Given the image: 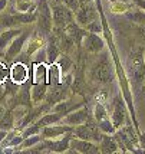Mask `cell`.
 Masks as SVG:
<instances>
[{
	"instance_id": "obj_1",
	"label": "cell",
	"mask_w": 145,
	"mask_h": 154,
	"mask_svg": "<svg viewBox=\"0 0 145 154\" xmlns=\"http://www.w3.org/2000/svg\"><path fill=\"white\" fill-rule=\"evenodd\" d=\"M36 25L39 33L43 36H50L53 30V22H52V9L47 0H39L36 3Z\"/></svg>"
},
{
	"instance_id": "obj_2",
	"label": "cell",
	"mask_w": 145,
	"mask_h": 154,
	"mask_svg": "<svg viewBox=\"0 0 145 154\" xmlns=\"http://www.w3.org/2000/svg\"><path fill=\"white\" fill-rule=\"evenodd\" d=\"M50 9H52V22L55 30L65 29L69 23L75 20V13L60 2H53L50 5Z\"/></svg>"
},
{
	"instance_id": "obj_3",
	"label": "cell",
	"mask_w": 145,
	"mask_h": 154,
	"mask_svg": "<svg viewBox=\"0 0 145 154\" xmlns=\"http://www.w3.org/2000/svg\"><path fill=\"white\" fill-rule=\"evenodd\" d=\"M72 135L76 137V138H82V140H88L92 141V143H96L98 144L101 138H102V133L98 127V122H95L92 118L88 117V120L80 124V125H76V127L72 128Z\"/></svg>"
},
{
	"instance_id": "obj_4",
	"label": "cell",
	"mask_w": 145,
	"mask_h": 154,
	"mask_svg": "<svg viewBox=\"0 0 145 154\" xmlns=\"http://www.w3.org/2000/svg\"><path fill=\"white\" fill-rule=\"evenodd\" d=\"M95 19H98V13H96V9L93 6V2H91V3H80L79 9L75 12V22L80 27L85 29L86 25L91 23Z\"/></svg>"
},
{
	"instance_id": "obj_5",
	"label": "cell",
	"mask_w": 145,
	"mask_h": 154,
	"mask_svg": "<svg viewBox=\"0 0 145 154\" xmlns=\"http://www.w3.org/2000/svg\"><path fill=\"white\" fill-rule=\"evenodd\" d=\"M29 36H30V33H29L27 30H23L19 36H16V38L12 40V43H10V45L7 46V49L5 51V55H6L7 60H13L14 58H17V56L22 54V51H23L25 43H26V40Z\"/></svg>"
},
{
	"instance_id": "obj_6",
	"label": "cell",
	"mask_w": 145,
	"mask_h": 154,
	"mask_svg": "<svg viewBox=\"0 0 145 154\" xmlns=\"http://www.w3.org/2000/svg\"><path fill=\"white\" fill-rule=\"evenodd\" d=\"M69 148H72L75 153H80V154H99V146L96 143L88 140H82V138H76L73 137L71 138L69 143Z\"/></svg>"
},
{
	"instance_id": "obj_7",
	"label": "cell",
	"mask_w": 145,
	"mask_h": 154,
	"mask_svg": "<svg viewBox=\"0 0 145 154\" xmlns=\"http://www.w3.org/2000/svg\"><path fill=\"white\" fill-rule=\"evenodd\" d=\"M36 20V10L35 12H26V13H17L7 16L6 19H3V25L10 27H17L20 25H30Z\"/></svg>"
},
{
	"instance_id": "obj_8",
	"label": "cell",
	"mask_w": 145,
	"mask_h": 154,
	"mask_svg": "<svg viewBox=\"0 0 145 154\" xmlns=\"http://www.w3.org/2000/svg\"><path fill=\"white\" fill-rule=\"evenodd\" d=\"M9 79H12L14 85H23L29 79V68L22 62H14L9 68Z\"/></svg>"
},
{
	"instance_id": "obj_9",
	"label": "cell",
	"mask_w": 145,
	"mask_h": 154,
	"mask_svg": "<svg viewBox=\"0 0 145 154\" xmlns=\"http://www.w3.org/2000/svg\"><path fill=\"white\" fill-rule=\"evenodd\" d=\"M88 117H89L88 115V108L82 105V107L76 108V109H73L71 112H68L66 115H63L60 122L66 124V125H71V127H76V125L83 124L88 120Z\"/></svg>"
},
{
	"instance_id": "obj_10",
	"label": "cell",
	"mask_w": 145,
	"mask_h": 154,
	"mask_svg": "<svg viewBox=\"0 0 145 154\" xmlns=\"http://www.w3.org/2000/svg\"><path fill=\"white\" fill-rule=\"evenodd\" d=\"M129 63H131V74L134 76V79L137 82H142V79L145 78V63L141 51H135L131 55Z\"/></svg>"
},
{
	"instance_id": "obj_11",
	"label": "cell",
	"mask_w": 145,
	"mask_h": 154,
	"mask_svg": "<svg viewBox=\"0 0 145 154\" xmlns=\"http://www.w3.org/2000/svg\"><path fill=\"white\" fill-rule=\"evenodd\" d=\"M82 46L85 48V51L91 52V54H99L105 48V42L98 33L88 32L82 39Z\"/></svg>"
},
{
	"instance_id": "obj_12",
	"label": "cell",
	"mask_w": 145,
	"mask_h": 154,
	"mask_svg": "<svg viewBox=\"0 0 145 154\" xmlns=\"http://www.w3.org/2000/svg\"><path fill=\"white\" fill-rule=\"evenodd\" d=\"M72 128L73 127L66 125V124H62V122H60L59 125L52 124V125H46V127L42 128L40 134H42V137H43L45 140H55V138L62 137V135L66 134V133H71V131H72Z\"/></svg>"
},
{
	"instance_id": "obj_13",
	"label": "cell",
	"mask_w": 145,
	"mask_h": 154,
	"mask_svg": "<svg viewBox=\"0 0 145 154\" xmlns=\"http://www.w3.org/2000/svg\"><path fill=\"white\" fill-rule=\"evenodd\" d=\"M72 138V131L63 134V137L55 138V140H46L47 151L49 153H65L69 150V143Z\"/></svg>"
},
{
	"instance_id": "obj_14",
	"label": "cell",
	"mask_w": 145,
	"mask_h": 154,
	"mask_svg": "<svg viewBox=\"0 0 145 154\" xmlns=\"http://www.w3.org/2000/svg\"><path fill=\"white\" fill-rule=\"evenodd\" d=\"M46 36H43L42 33H35V35H30L27 38L26 43H25V52H26L27 56H32L35 55L39 49L43 48V45H46Z\"/></svg>"
},
{
	"instance_id": "obj_15",
	"label": "cell",
	"mask_w": 145,
	"mask_h": 154,
	"mask_svg": "<svg viewBox=\"0 0 145 154\" xmlns=\"http://www.w3.org/2000/svg\"><path fill=\"white\" fill-rule=\"evenodd\" d=\"M92 79L96 82H108L111 81V66L106 60H101L92 69Z\"/></svg>"
},
{
	"instance_id": "obj_16",
	"label": "cell",
	"mask_w": 145,
	"mask_h": 154,
	"mask_svg": "<svg viewBox=\"0 0 145 154\" xmlns=\"http://www.w3.org/2000/svg\"><path fill=\"white\" fill-rule=\"evenodd\" d=\"M22 32H23V29H20V27H9L6 30H3L0 33V54H5V51L12 43V40L16 36H19Z\"/></svg>"
},
{
	"instance_id": "obj_17",
	"label": "cell",
	"mask_w": 145,
	"mask_h": 154,
	"mask_svg": "<svg viewBox=\"0 0 145 154\" xmlns=\"http://www.w3.org/2000/svg\"><path fill=\"white\" fill-rule=\"evenodd\" d=\"M65 32L72 38V40L75 42L76 46H82V39H83V36L86 35V30L83 27H80L79 25L73 20L72 23H69V25L65 27Z\"/></svg>"
},
{
	"instance_id": "obj_18",
	"label": "cell",
	"mask_w": 145,
	"mask_h": 154,
	"mask_svg": "<svg viewBox=\"0 0 145 154\" xmlns=\"http://www.w3.org/2000/svg\"><path fill=\"white\" fill-rule=\"evenodd\" d=\"M83 105V102H73L71 100H62L59 102H56L55 105L50 107V111L53 112H59L62 115H66L68 112H71L73 109H76V108H79Z\"/></svg>"
},
{
	"instance_id": "obj_19",
	"label": "cell",
	"mask_w": 145,
	"mask_h": 154,
	"mask_svg": "<svg viewBox=\"0 0 145 154\" xmlns=\"http://www.w3.org/2000/svg\"><path fill=\"white\" fill-rule=\"evenodd\" d=\"M33 84H47V63H35L32 68Z\"/></svg>"
},
{
	"instance_id": "obj_20",
	"label": "cell",
	"mask_w": 145,
	"mask_h": 154,
	"mask_svg": "<svg viewBox=\"0 0 145 154\" xmlns=\"http://www.w3.org/2000/svg\"><path fill=\"white\" fill-rule=\"evenodd\" d=\"M99 151L105 154H112L118 151V143L109 134H102V138L99 141Z\"/></svg>"
},
{
	"instance_id": "obj_21",
	"label": "cell",
	"mask_w": 145,
	"mask_h": 154,
	"mask_svg": "<svg viewBox=\"0 0 145 154\" xmlns=\"http://www.w3.org/2000/svg\"><path fill=\"white\" fill-rule=\"evenodd\" d=\"M47 92V84H33L32 89H30V101L33 104H40L46 98Z\"/></svg>"
},
{
	"instance_id": "obj_22",
	"label": "cell",
	"mask_w": 145,
	"mask_h": 154,
	"mask_svg": "<svg viewBox=\"0 0 145 154\" xmlns=\"http://www.w3.org/2000/svg\"><path fill=\"white\" fill-rule=\"evenodd\" d=\"M45 51H46V63L47 65L55 63L56 59L59 58V55L62 54V52H60V49H59V46H58V43H56V40L53 39V38L46 42Z\"/></svg>"
},
{
	"instance_id": "obj_23",
	"label": "cell",
	"mask_w": 145,
	"mask_h": 154,
	"mask_svg": "<svg viewBox=\"0 0 145 154\" xmlns=\"http://www.w3.org/2000/svg\"><path fill=\"white\" fill-rule=\"evenodd\" d=\"M62 78H63V72L60 71L58 63L47 65V85H58L62 82Z\"/></svg>"
},
{
	"instance_id": "obj_24",
	"label": "cell",
	"mask_w": 145,
	"mask_h": 154,
	"mask_svg": "<svg viewBox=\"0 0 145 154\" xmlns=\"http://www.w3.org/2000/svg\"><path fill=\"white\" fill-rule=\"evenodd\" d=\"M62 117H63V115L59 114V112H53V111H50V112H47V114L39 117V118L35 121V122H36L40 128H43V127H46V125L59 124L60 120H62Z\"/></svg>"
},
{
	"instance_id": "obj_25",
	"label": "cell",
	"mask_w": 145,
	"mask_h": 154,
	"mask_svg": "<svg viewBox=\"0 0 145 154\" xmlns=\"http://www.w3.org/2000/svg\"><path fill=\"white\" fill-rule=\"evenodd\" d=\"M62 30H63V33H60L59 39H58V46H59L60 52L69 54V52L73 49V46H75V42H73L72 38L65 32V29H62Z\"/></svg>"
},
{
	"instance_id": "obj_26",
	"label": "cell",
	"mask_w": 145,
	"mask_h": 154,
	"mask_svg": "<svg viewBox=\"0 0 145 154\" xmlns=\"http://www.w3.org/2000/svg\"><path fill=\"white\" fill-rule=\"evenodd\" d=\"M124 114H125V109L122 105V101L115 100V108H113V114H112V124L115 125V128L121 127V124L124 122Z\"/></svg>"
},
{
	"instance_id": "obj_27",
	"label": "cell",
	"mask_w": 145,
	"mask_h": 154,
	"mask_svg": "<svg viewBox=\"0 0 145 154\" xmlns=\"http://www.w3.org/2000/svg\"><path fill=\"white\" fill-rule=\"evenodd\" d=\"M55 63H58V66L60 68V71L63 72V75L68 74V72H71V69L73 68V60L72 58L69 56V54H62L59 55V58L56 59Z\"/></svg>"
},
{
	"instance_id": "obj_28",
	"label": "cell",
	"mask_w": 145,
	"mask_h": 154,
	"mask_svg": "<svg viewBox=\"0 0 145 154\" xmlns=\"http://www.w3.org/2000/svg\"><path fill=\"white\" fill-rule=\"evenodd\" d=\"M14 7H16V12H20V13L35 12L36 10V2L35 0H16Z\"/></svg>"
},
{
	"instance_id": "obj_29",
	"label": "cell",
	"mask_w": 145,
	"mask_h": 154,
	"mask_svg": "<svg viewBox=\"0 0 145 154\" xmlns=\"http://www.w3.org/2000/svg\"><path fill=\"white\" fill-rule=\"evenodd\" d=\"M14 128V117L12 111H6L3 117L0 118V130H5V131H10Z\"/></svg>"
},
{
	"instance_id": "obj_30",
	"label": "cell",
	"mask_w": 145,
	"mask_h": 154,
	"mask_svg": "<svg viewBox=\"0 0 145 154\" xmlns=\"http://www.w3.org/2000/svg\"><path fill=\"white\" fill-rule=\"evenodd\" d=\"M108 118V111L106 108L104 107L102 102H98L95 108H93V120L95 121H102V120H106Z\"/></svg>"
},
{
	"instance_id": "obj_31",
	"label": "cell",
	"mask_w": 145,
	"mask_h": 154,
	"mask_svg": "<svg viewBox=\"0 0 145 154\" xmlns=\"http://www.w3.org/2000/svg\"><path fill=\"white\" fill-rule=\"evenodd\" d=\"M98 127L101 130V133L102 134H113L115 133V125L112 124V121L109 120V118H106V120H102V121H98Z\"/></svg>"
},
{
	"instance_id": "obj_32",
	"label": "cell",
	"mask_w": 145,
	"mask_h": 154,
	"mask_svg": "<svg viewBox=\"0 0 145 154\" xmlns=\"http://www.w3.org/2000/svg\"><path fill=\"white\" fill-rule=\"evenodd\" d=\"M126 10H128V5L125 2H112L109 6L111 13H125Z\"/></svg>"
},
{
	"instance_id": "obj_33",
	"label": "cell",
	"mask_w": 145,
	"mask_h": 154,
	"mask_svg": "<svg viewBox=\"0 0 145 154\" xmlns=\"http://www.w3.org/2000/svg\"><path fill=\"white\" fill-rule=\"evenodd\" d=\"M85 30L86 32H91V33H101L102 32V25H101L99 19H95L91 23H88L85 26Z\"/></svg>"
},
{
	"instance_id": "obj_34",
	"label": "cell",
	"mask_w": 145,
	"mask_h": 154,
	"mask_svg": "<svg viewBox=\"0 0 145 154\" xmlns=\"http://www.w3.org/2000/svg\"><path fill=\"white\" fill-rule=\"evenodd\" d=\"M7 79H9V68L6 66V63L0 62V85H3Z\"/></svg>"
},
{
	"instance_id": "obj_35",
	"label": "cell",
	"mask_w": 145,
	"mask_h": 154,
	"mask_svg": "<svg viewBox=\"0 0 145 154\" xmlns=\"http://www.w3.org/2000/svg\"><path fill=\"white\" fill-rule=\"evenodd\" d=\"M128 17L137 23H141L145 26V13L144 12H137V13H128Z\"/></svg>"
},
{
	"instance_id": "obj_36",
	"label": "cell",
	"mask_w": 145,
	"mask_h": 154,
	"mask_svg": "<svg viewBox=\"0 0 145 154\" xmlns=\"http://www.w3.org/2000/svg\"><path fill=\"white\" fill-rule=\"evenodd\" d=\"M56 2H60V3H63L65 6H68L71 10H72L73 13L79 9V0H56Z\"/></svg>"
},
{
	"instance_id": "obj_37",
	"label": "cell",
	"mask_w": 145,
	"mask_h": 154,
	"mask_svg": "<svg viewBox=\"0 0 145 154\" xmlns=\"http://www.w3.org/2000/svg\"><path fill=\"white\" fill-rule=\"evenodd\" d=\"M36 56H35V63H40V62H43V63H46V51H45V48H42L39 49L38 52H36Z\"/></svg>"
},
{
	"instance_id": "obj_38",
	"label": "cell",
	"mask_w": 145,
	"mask_h": 154,
	"mask_svg": "<svg viewBox=\"0 0 145 154\" xmlns=\"http://www.w3.org/2000/svg\"><path fill=\"white\" fill-rule=\"evenodd\" d=\"M7 3H9V0H0V13H2L5 9H6Z\"/></svg>"
},
{
	"instance_id": "obj_39",
	"label": "cell",
	"mask_w": 145,
	"mask_h": 154,
	"mask_svg": "<svg viewBox=\"0 0 145 154\" xmlns=\"http://www.w3.org/2000/svg\"><path fill=\"white\" fill-rule=\"evenodd\" d=\"M9 131H5V130H0V144L5 141V138H6V135Z\"/></svg>"
},
{
	"instance_id": "obj_40",
	"label": "cell",
	"mask_w": 145,
	"mask_h": 154,
	"mask_svg": "<svg viewBox=\"0 0 145 154\" xmlns=\"http://www.w3.org/2000/svg\"><path fill=\"white\" fill-rule=\"evenodd\" d=\"M137 5H138L141 9H144L145 10V0H137Z\"/></svg>"
},
{
	"instance_id": "obj_41",
	"label": "cell",
	"mask_w": 145,
	"mask_h": 154,
	"mask_svg": "<svg viewBox=\"0 0 145 154\" xmlns=\"http://www.w3.org/2000/svg\"><path fill=\"white\" fill-rule=\"evenodd\" d=\"M5 112H6V108L3 107V105H0V118L3 117V114H5Z\"/></svg>"
},
{
	"instance_id": "obj_42",
	"label": "cell",
	"mask_w": 145,
	"mask_h": 154,
	"mask_svg": "<svg viewBox=\"0 0 145 154\" xmlns=\"http://www.w3.org/2000/svg\"><path fill=\"white\" fill-rule=\"evenodd\" d=\"M93 0H79V3H91Z\"/></svg>"
},
{
	"instance_id": "obj_43",
	"label": "cell",
	"mask_w": 145,
	"mask_h": 154,
	"mask_svg": "<svg viewBox=\"0 0 145 154\" xmlns=\"http://www.w3.org/2000/svg\"><path fill=\"white\" fill-rule=\"evenodd\" d=\"M109 2H125V3H128V0H109Z\"/></svg>"
},
{
	"instance_id": "obj_44",
	"label": "cell",
	"mask_w": 145,
	"mask_h": 154,
	"mask_svg": "<svg viewBox=\"0 0 145 154\" xmlns=\"http://www.w3.org/2000/svg\"><path fill=\"white\" fill-rule=\"evenodd\" d=\"M139 30H141V32H142V35H144V36H145V27H141Z\"/></svg>"
}]
</instances>
